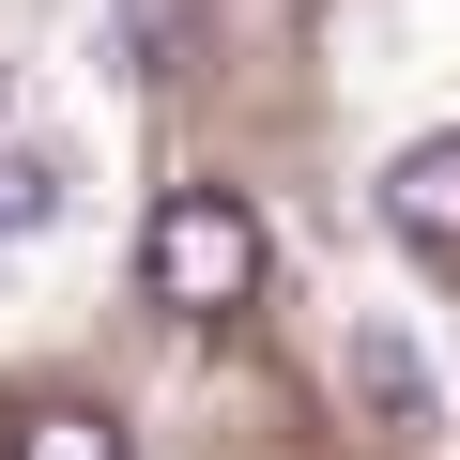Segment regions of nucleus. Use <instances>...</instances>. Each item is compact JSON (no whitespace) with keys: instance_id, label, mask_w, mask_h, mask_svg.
<instances>
[{"instance_id":"2","label":"nucleus","mask_w":460,"mask_h":460,"mask_svg":"<svg viewBox=\"0 0 460 460\" xmlns=\"http://www.w3.org/2000/svg\"><path fill=\"white\" fill-rule=\"evenodd\" d=\"M384 230H399L414 261H460V138H414L384 169Z\"/></svg>"},{"instance_id":"5","label":"nucleus","mask_w":460,"mask_h":460,"mask_svg":"<svg viewBox=\"0 0 460 460\" xmlns=\"http://www.w3.org/2000/svg\"><path fill=\"white\" fill-rule=\"evenodd\" d=\"M16 460H123V429H108L93 399H31V414H16Z\"/></svg>"},{"instance_id":"6","label":"nucleus","mask_w":460,"mask_h":460,"mask_svg":"<svg viewBox=\"0 0 460 460\" xmlns=\"http://www.w3.org/2000/svg\"><path fill=\"white\" fill-rule=\"evenodd\" d=\"M62 230V154H0V246Z\"/></svg>"},{"instance_id":"4","label":"nucleus","mask_w":460,"mask_h":460,"mask_svg":"<svg viewBox=\"0 0 460 460\" xmlns=\"http://www.w3.org/2000/svg\"><path fill=\"white\" fill-rule=\"evenodd\" d=\"M123 62H138V77L169 93V77L199 62V0H123Z\"/></svg>"},{"instance_id":"1","label":"nucleus","mask_w":460,"mask_h":460,"mask_svg":"<svg viewBox=\"0 0 460 460\" xmlns=\"http://www.w3.org/2000/svg\"><path fill=\"white\" fill-rule=\"evenodd\" d=\"M138 277H154V307H184V323H230L261 292V215L230 199V184H169L154 199V246H138Z\"/></svg>"},{"instance_id":"3","label":"nucleus","mask_w":460,"mask_h":460,"mask_svg":"<svg viewBox=\"0 0 460 460\" xmlns=\"http://www.w3.org/2000/svg\"><path fill=\"white\" fill-rule=\"evenodd\" d=\"M353 399H368L384 429H429V368H414L399 323H353Z\"/></svg>"}]
</instances>
